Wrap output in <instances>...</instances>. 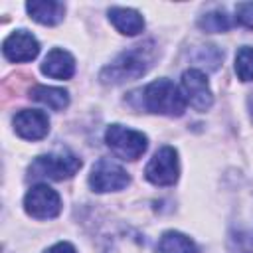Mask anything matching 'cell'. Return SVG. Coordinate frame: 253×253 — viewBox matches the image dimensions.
<instances>
[{
    "mask_svg": "<svg viewBox=\"0 0 253 253\" xmlns=\"http://www.w3.org/2000/svg\"><path fill=\"white\" fill-rule=\"evenodd\" d=\"M154 57H156L154 42L146 40L142 43H136V45L125 49L121 55H117V59L111 65H107L99 77L103 83H111V85L134 81V79L142 77L152 67Z\"/></svg>",
    "mask_w": 253,
    "mask_h": 253,
    "instance_id": "cell-1",
    "label": "cell"
},
{
    "mask_svg": "<svg viewBox=\"0 0 253 253\" xmlns=\"http://www.w3.org/2000/svg\"><path fill=\"white\" fill-rule=\"evenodd\" d=\"M142 101H144V107L156 115L180 117L186 111L184 95L168 79H158V81H152L150 85H146L142 91Z\"/></svg>",
    "mask_w": 253,
    "mask_h": 253,
    "instance_id": "cell-2",
    "label": "cell"
},
{
    "mask_svg": "<svg viewBox=\"0 0 253 253\" xmlns=\"http://www.w3.org/2000/svg\"><path fill=\"white\" fill-rule=\"evenodd\" d=\"M81 168V158L71 152H53L36 156L30 164V178H45V180H65L71 178Z\"/></svg>",
    "mask_w": 253,
    "mask_h": 253,
    "instance_id": "cell-3",
    "label": "cell"
},
{
    "mask_svg": "<svg viewBox=\"0 0 253 253\" xmlns=\"http://www.w3.org/2000/svg\"><path fill=\"white\" fill-rule=\"evenodd\" d=\"M105 142L123 160L140 158L148 146V138L142 132L123 126V125H111L105 130Z\"/></svg>",
    "mask_w": 253,
    "mask_h": 253,
    "instance_id": "cell-4",
    "label": "cell"
},
{
    "mask_svg": "<svg viewBox=\"0 0 253 253\" xmlns=\"http://www.w3.org/2000/svg\"><path fill=\"white\" fill-rule=\"evenodd\" d=\"M178 152L172 146H162L154 152L150 162L144 168V176L154 186H172L178 180Z\"/></svg>",
    "mask_w": 253,
    "mask_h": 253,
    "instance_id": "cell-5",
    "label": "cell"
},
{
    "mask_svg": "<svg viewBox=\"0 0 253 253\" xmlns=\"http://www.w3.org/2000/svg\"><path fill=\"white\" fill-rule=\"evenodd\" d=\"M24 210L36 219H51L61 211L59 194L47 184L32 186L24 198Z\"/></svg>",
    "mask_w": 253,
    "mask_h": 253,
    "instance_id": "cell-6",
    "label": "cell"
},
{
    "mask_svg": "<svg viewBox=\"0 0 253 253\" xmlns=\"http://www.w3.org/2000/svg\"><path fill=\"white\" fill-rule=\"evenodd\" d=\"M128 182H130V176L126 174V170L109 158L97 160L89 174V186L95 192H117L126 188Z\"/></svg>",
    "mask_w": 253,
    "mask_h": 253,
    "instance_id": "cell-7",
    "label": "cell"
},
{
    "mask_svg": "<svg viewBox=\"0 0 253 253\" xmlns=\"http://www.w3.org/2000/svg\"><path fill=\"white\" fill-rule=\"evenodd\" d=\"M182 95L196 111H208L213 103L208 79L200 69H188L182 75Z\"/></svg>",
    "mask_w": 253,
    "mask_h": 253,
    "instance_id": "cell-8",
    "label": "cell"
},
{
    "mask_svg": "<svg viewBox=\"0 0 253 253\" xmlns=\"http://www.w3.org/2000/svg\"><path fill=\"white\" fill-rule=\"evenodd\" d=\"M2 53L8 61L14 63H24V61H32L38 53H40V43L38 40L26 32V30H16L12 32L4 43H2Z\"/></svg>",
    "mask_w": 253,
    "mask_h": 253,
    "instance_id": "cell-9",
    "label": "cell"
},
{
    "mask_svg": "<svg viewBox=\"0 0 253 253\" xmlns=\"http://www.w3.org/2000/svg\"><path fill=\"white\" fill-rule=\"evenodd\" d=\"M14 130L26 140H40L49 130V119L43 111L24 109L14 117Z\"/></svg>",
    "mask_w": 253,
    "mask_h": 253,
    "instance_id": "cell-10",
    "label": "cell"
},
{
    "mask_svg": "<svg viewBox=\"0 0 253 253\" xmlns=\"http://www.w3.org/2000/svg\"><path fill=\"white\" fill-rule=\"evenodd\" d=\"M42 73L53 79H69L75 73V59L69 51L53 47L42 63Z\"/></svg>",
    "mask_w": 253,
    "mask_h": 253,
    "instance_id": "cell-11",
    "label": "cell"
},
{
    "mask_svg": "<svg viewBox=\"0 0 253 253\" xmlns=\"http://www.w3.org/2000/svg\"><path fill=\"white\" fill-rule=\"evenodd\" d=\"M26 10L38 24H43V26L59 24L65 14V6L55 0H32L26 4Z\"/></svg>",
    "mask_w": 253,
    "mask_h": 253,
    "instance_id": "cell-12",
    "label": "cell"
},
{
    "mask_svg": "<svg viewBox=\"0 0 253 253\" xmlns=\"http://www.w3.org/2000/svg\"><path fill=\"white\" fill-rule=\"evenodd\" d=\"M148 243L144 235L134 229H123L109 239L107 253H148Z\"/></svg>",
    "mask_w": 253,
    "mask_h": 253,
    "instance_id": "cell-13",
    "label": "cell"
},
{
    "mask_svg": "<svg viewBox=\"0 0 253 253\" xmlns=\"http://www.w3.org/2000/svg\"><path fill=\"white\" fill-rule=\"evenodd\" d=\"M109 20L113 22V26L125 34V36H136L142 32L144 28V20L142 16L132 10V8H121V6H113L109 10Z\"/></svg>",
    "mask_w": 253,
    "mask_h": 253,
    "instance_id": "cell-14",
    "label": "cell"
},
{
    "mask_svg": "<svg viewBox=\"0 0 253 253\" xmlns=\"http://www.w3.org/2000/svg\"><path fill=\"white\" fill-rule=\"evenodd\" d=\"M30 99L53 109L63 111L69 105V93L61 87H47V85H34L30 89Z\"/></svg>",
    "mask_w": 253,
    "mask_h": 253,
    "instance_id": "cell-15",
    "label": "cell"
},
{
    "mask_svg": "<svg viewBox=\"0 0 253 253\" xmlns=\"http://www.w3.org/2000/svg\"><path fill=\"white\" fill-rule=\"evenodd\" d=\"M158 249L160 253H198L196 243L180 231H166L160 237Z\"/></svg>",
    "mask_w": 253,
    "mask_h": 253,
    "instance_id": "cell-16",
    "label": "cell"
},
{
    "mask_svg": "<svg viewBox=\"0 0 253 253\" xmlns=\"http://www.w3.org/2000/svg\"><path fill=\"white\" fill-rule=\"evenodd\" d=\"M198 26H200L204 32L217 34V32H227V30L231 28V20H229V16H227L223 10H213V12L204 14V16L198 20Z\"/></svg>",
    "mask_w": 253,
    "mask_h": 253,
    "instance_id": "cell-17",
    "label": "cell"
},
{
    "mask_svg": "<svg viewBox=\"0 0 253 253\" xmlns=\"http://www.w3.org/2000/svg\"><path fill=\"white\" fill-rule=\"evenodd\" d=\"M235 73L241 81H253V47L243 45L235 55Z\"/></svg>",
    "mask_w": 253,
    "mask_h": 253,
    "instance_id": "cell-18",
    "label": "cell"
},
{
    "mask_svg": "<svg viewBox=\"0 0 253 253\" xmlns=\"http://www.w3.org/2000/svg\"><path fill=\"white\" fill-rule=\"evenodd\" d=\"M235 20L241 26L253 30V2H239L235 6Z\"/></svg>",
    "mask_w": 253,
    "mask_h": 253,
    "instance_id": "cell-19",
    "label": "cell"
},
{
    "mask_svg": "<svg viewBox=\"0 0 253 253\" xmlns=\"http://www.w3.org/2000/svg\"><path fill=\"white\" fill-rule=\"evenodd\" d=\"M45 253H77V251H75V247H73L71 243H67V241H59V243L51 245Z\"/></svg>",
    "mask_w": 253,
    "mask_h": 253,
    "instance_id": "cell-20",
    "label": "cell"
}]
</instances>
